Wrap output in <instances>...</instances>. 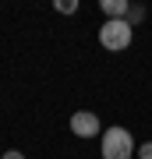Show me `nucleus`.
I'll return each instance as SVG.
<instances>
[{
    "label": "nucleus",
    "mask_w": 152,
    "mask_h": 159,
    "mask_svg": "<svg viewBox=\"0 0 152 159\" xmlns=\"http://www.w3.org/2000/svg\"><path fill=\"white\" fill-rule=\"evenodd\" d=\"M138 159H152V142H141V148H138Z\"/></svg>",
    "instance_id": "obj_7"
},
{
    "label": "nucleus",
    "mask_w": 152,
    "mask_h": 159,
    "mask_svg": "<svg viewBox=\"0 0 152 159\" xmlns=\"http://www.w3.org/2000/svg\"><path fill=\"white\" fill-rule=\"evenodd\" d=\"M124 21L131 25V29H135V25H141V21H145V7H141V4H131L127 14H124Z\"/></svg>",
    "instance_id": "obj_5"
},
{
    "label": "nucleus",
    "mask_w": 152,
    "mask_h": 159,
    "mask_svg": "<svg viewBox=\"0 0 152 159\" xmlns=\"http://www.w3.org/2000/svg\"><path fill=\"white\" fill-rule=\"evenodd\" d=\"M71 131H74L78 138H96V134H103L99 113H92V110H78V113H71Z\"/></svg>",
    "instance_id": "obj_3"
},
{
    "label": "nucleus",
    "mask_w": 152,
    "mask_h": 159,
    "mask_svg": "<svg viewBox=\"0 0 152 159\" xmlns=\"http://www.w3.org/2000/svg\"><path fill=\"white\" fill-rule=\"evenodd\" d=\"M0 159H25V156L18 152V148H11V152H4V156H0Z\"/></svg>",
    "instance_id": "obj_8"
},
{
    "label": "nucleus",
    "mask_w": 152,
    "mask_h": 159,
    "mask_svg": "<svg viewBox=\"0 0 152 159\" xmlns=\"http://www.w3.org/2000/svg\"><path fill=\"white\" fill-rule=\"evenodd\" d=\"M99 138H103V142H99L103 159H131L138 152V145H135V138H131L127 127H106Z\"/></svg>",
    "instance_id": "obj_1"
},
{
    "label": "nucleus",
    "mask_w": 152,
    "mask_h": 159,
    "mask_svg": "<svg viewBox=\"0 0 152 159\" xmlns=\"http://www.w3.org/2000/svg\"><path fill=\"white\" fill-rule=\"evenodd\" d=\"M57 11H60V14H74V11H78V0H57Z\"/></svg>",
    "instance_id": "obj_6"
},
{
    "label": "nucleus",
    "mask_w": 152,
    "mask_h": 159,
    "mask_svg": "<svg viewBox=\"0 0 152 159\" xmlns=\"http://www.w3.org/2000/svg\"><path fill=\"white\" fill-rule=\"evenodd\" d=\"M131 39H135V29L127 21H103V29H99V43L106 50H127Z\"/></svg>",
    "instance_id": "obj_2"
},
{
    "label": "nucleus",
    "mask_w": 152,
    "mask_h": 159,
    "mask_svg": "<svg viewBox=\"0 0 152 159\" xmlns=\"http://www.w3.org/2000/svg\"><path fill=\"white\" fill-rule=\"evenodd\" d=\"M103 14H106V21H124V14H127V7H131V0H103Z\"/></svg>",
    "instance_id": "obj_4"
}]
</instances>
